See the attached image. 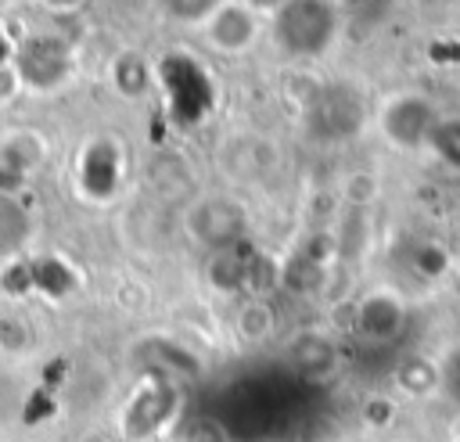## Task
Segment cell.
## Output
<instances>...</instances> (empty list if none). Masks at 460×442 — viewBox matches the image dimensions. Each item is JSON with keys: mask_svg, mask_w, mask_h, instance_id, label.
I'll list each match as a JSON object with an SVG mask.
<instances>
[{"mask_svg": "<svg viewBox=\"0 0 460 442\" xmlns=\"http://www.w3.org/2000/svg\"><path fill=\"white\" fill-rule=\"evenodd\" d=\"M280 43L295 54H316L334 32V14L323 0H288L277 11Z\"/></svg>", "mask_w": 460, "mask_h": 442, "instance_id": "cell-1", "label": "cell"}, {"mask_svg": "<svg viewBox=\"0 0 460 442\" xmlns=\"http://www.w3.org/2000/svg\"><path fill=\"white\" fill-rule=\"evenodd\" d=\"M162 79L169 86L172 115L180 122H194L198 115L208 111V104H212V83H208V75L201 72L198 61L172 54V57L162 61Z\"/></svg>", "mask_w": 460, "mask_h": 442, "instance_id": "cell-2", "label": "cell"}, {"mask_svg": "<svg viewBox=\"0 0 460 442\" xmlns=\"http://www.w3.org/2000/svg\"><path fill=\"white\" fill-rule=\"evenodd\" d=\"M18 65H22V75L32 83V86H54L65 72H68V54L58 40L50 36H32L22 50H18Z\"/></svg>", "mask_w": 460, "mask_h": 442, "instance_id": "cell-3", "label": "cell"}, {"mask_svg": "<svg viewBox=\"0 0 460 442\" xmlns=\"http://www.w3.org/2000/svg\"><path fill=\"white\" fill-rule=\"evenodd\" d=\"M115 180H119V158H115V147L111 144H93L86 162H83V183L93 198H108L115 190Z\"/></svg>", "mask_w": 460, "mask_h": 442, "instance_id": "cell-4", "label": "cell"}, {"mask_svg": "<svg viewBox=\"0 0 460 442\" xmlns=\"http://www.w3.org/2000/svg\"><path fill=\"white\" fill-rule=\"evenodd\" d=\"M428 126H431V115H428V108L417 104V101H399V104L385 115V129H388L399 144H417V140L428 133ZM431 129H435V126H431Z\"/></svg>", "mask_w": 460, "mask_h": 442, "instance_id": "cell-5", "label": "cell"}, {"mask_svg": "<svg viewBox=\"0 0 460 442\" xmlns=\"http://www.w3.org/2000/svg\"><path fill=\"white\" fill-rule=\"evenodd\" d=\"M212 32H216V40H219V43L237 47V43H244V40L252 36V25H248V14H244V11L226 7V11H219V14H216Z\"/></svg>", "mask_w": 460, "mask_h": 442, "instance_id": "cell-6", "label": "cell"}, {"mask_svg": "<svg viewBox=\"0 0 460 442\" xmlns=\"http://www.w3.org/2000/svg\"><path fill=\"white\" fill-rule=\"evenodd\" d=\"M22 237H25V216H22L11 201L0 198V248L18 244Z\"/></svg>", "mask_w": 460, "mask_h": 442, "instance_id": "cell-7", "label": "cell"}, {"mask_svg": "<svg viewBox=\"0 0 460 442\" xmlns=\"http://www.w3.org/2000/svg\"><path fill=\"white\" fill-rule=\"evenodd\" d=\"M431 144L438 147V155L453 165H460V122H442L431 129Z\"/></svg>", "mask_w": 460, "mask_h": 442, "instance_id": "cell-8", "label": "cell"}, {"mask_svg": "<svg viewBox=\"0 0 460 442\" xmlns=\"http://www.w3.org/2000/svg\"><path fill=\"white\" fill-rule=\"evenodd\" d=\"M212 4L216 0H169L172 14H180V18H201V14H208Z\"/></svg>", "mask_w": 460, "mask_h": 442, "instance_id": "cell-9", "label": "cell"}]
</instances>
